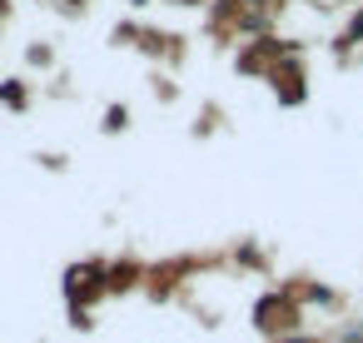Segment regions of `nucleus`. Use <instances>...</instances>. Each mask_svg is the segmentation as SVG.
Returning a JSON list of instances; mask_svg holds the SVG:
<instances>
[{"mask_svg": "<svg viewBox=\"0 0 363 343\" xmlns=\"http://www.w3.org/2000/svg\"><path fill=\"white\" fill-rule=\"evenodd\" d=\"M279 343H308V338H279Z\"/></svg>", "mask_w": 363, "mask_h": 343, "instance_id": "obj_1", "label": "nucleus"}]
</instances>
